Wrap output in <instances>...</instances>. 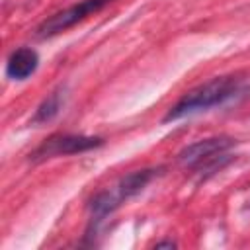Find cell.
Wrapping results in <instances>:
<instances>
[{
  "instance_id": "5",
  "label": "cell",
  "mask_w": 250,
  "mask_h": 250,
  "mask_svg": "<svg viewBox=\"0 0 250 250\" xmlns=\"http://www.w3.org/2000/svg\"><path fill=\"white\" fill-rule=\"evenodd\" d=\"M37 64H39L37 53L29 47H20L8 57L6 74L14 80H25L27 76H31L37 70Z\"/></svg>"
},
{
  "instance_id": "9",
  "label": "cell",
  "mask_w": 250,
  "mask_h": 250,
  "mask_svg": "<svg viewBox=\"0 0 250 250\" xmlns=\"http://www.w3.org/2000/svg\"><path fill=\"white\" fill-rule=\"evenodd\" d=\"M156 248H176V244L174 242H158Z\"/></svg>"
},
{
  "instance_id": "2",
  "label": "cell",
  "mask_w": 250,
  "mask_h": 250,
  "mask_svg": "<svg viewBox=\"0 0 250 250\" xmlns=\"http://www.w3.org/2000/svg\"><path fill=\"white\" fill-rule=\"evenodd\" d=\"M234 145L232 139L229 137H209V139H201L195 141L191 145H188L180 154H178V162L186 168V170H205V172H215L217 168L221 170L230 156L227 154V150Z\"/></svg>"
},
{
  "instance_id": "8",
  "label": "cell",
  "mask_w": 250,
  "mask_h": 250,
  "mask_svg": "<svg viewBox=\"0 0 250 250\" xmlns=\"http://www.w3.org/2000/svg\"><path fill=\"white\" fill-rule=\"evenodd\" d=\"M61 107H62V90L59 88V90L51 92V94L41 102V105L37 107V111H35L31 123H33V125H39V123L51 121V119L61 111Z\"/></svg>"
},
{
  "instance_id": "4",
  "label": "cell",
  "mask_w": 250,
  "mask_h": 250,
  "mask_svg": "<svg viewBox=\"0 0 250 250\" xmlns=\"http://www.w3.org/2000/svg\"><path fill=\"white\" fill-rule=\"evenodd\" d=\"M104 143L102 137H86V135H53L45 139L29 156L31 160H47L55 156H64V154H78L92 150Z\"/></svg>"
},
{
  "instance_id": "1",
  "label": "cell",
  "mask_w": 250,
  "mask_h": 250,
  "mask_svg": "<svg viewBox=\"0 0 250 250\" xmlns=\"http://www.w3.org/2000/svg\"><path fill=\"white\" fill-rule=\"evenodd\" d=\"M240 92V82L234 76H219L213 78L193 90H189L188 94H184L164 115V121H176L182 119L186 115L197 113V111H205L209 107L221 105L227 100L234 98Z\"/></svg>"
},
{
  "instance_id": "3",
  "label": "cell",
  "mask_w": 250,
  "mask_h": 250,
  "mask_svg": "<svg viewBox=\"0 0 250 250\" xmlns=\"http://www.w3.org/2000/svg\"><path fill=\"white\" fill-rule=\"evenodd\" d=\"M111 0H80L53 16H49L47 20L41 21V25L37 27V37L45 39V37H53L59 35L62 31H66L68 27L76 25L78 21L86 20L88 16L100 12L102 8H105Z\"/></svg>"
},
{
  "instance_id": "6",
  "label": "cell",
  "mask_w": 250,
  "mask_h": 250,
  "mask_svg": "<svg viewBox=\"0 0 250 250\" xmlns=\"http://www.w3.org/2000/svg\"><path fill=\"white\" fill-rule=\"evenodd\" d=\"M156 174H158L156 168H143V170H133V172H129L127 176H123V178L119 180V184H117V195L121 197V201L135 197L137 193H141V191L148 186V182H150Z\"/></svg>"
},
{
  "instance_id": "7",
  "label": "cell",
  "mask_w": 250,
  "mask_h": 250,
  "mask_svg": "<svg viewBox=\"0 0 250 250\" xmlns=\"http://www.w3.org/2000/svg\"><path fill=\"white\" fill-rule=\"evenodd\" d=\"M121 197L115 193H109V191H102L98 195H94V199L90 201V215H92V223L98 225L102 223L117 205H119Z\"/></svg>"
}]
</instances>
